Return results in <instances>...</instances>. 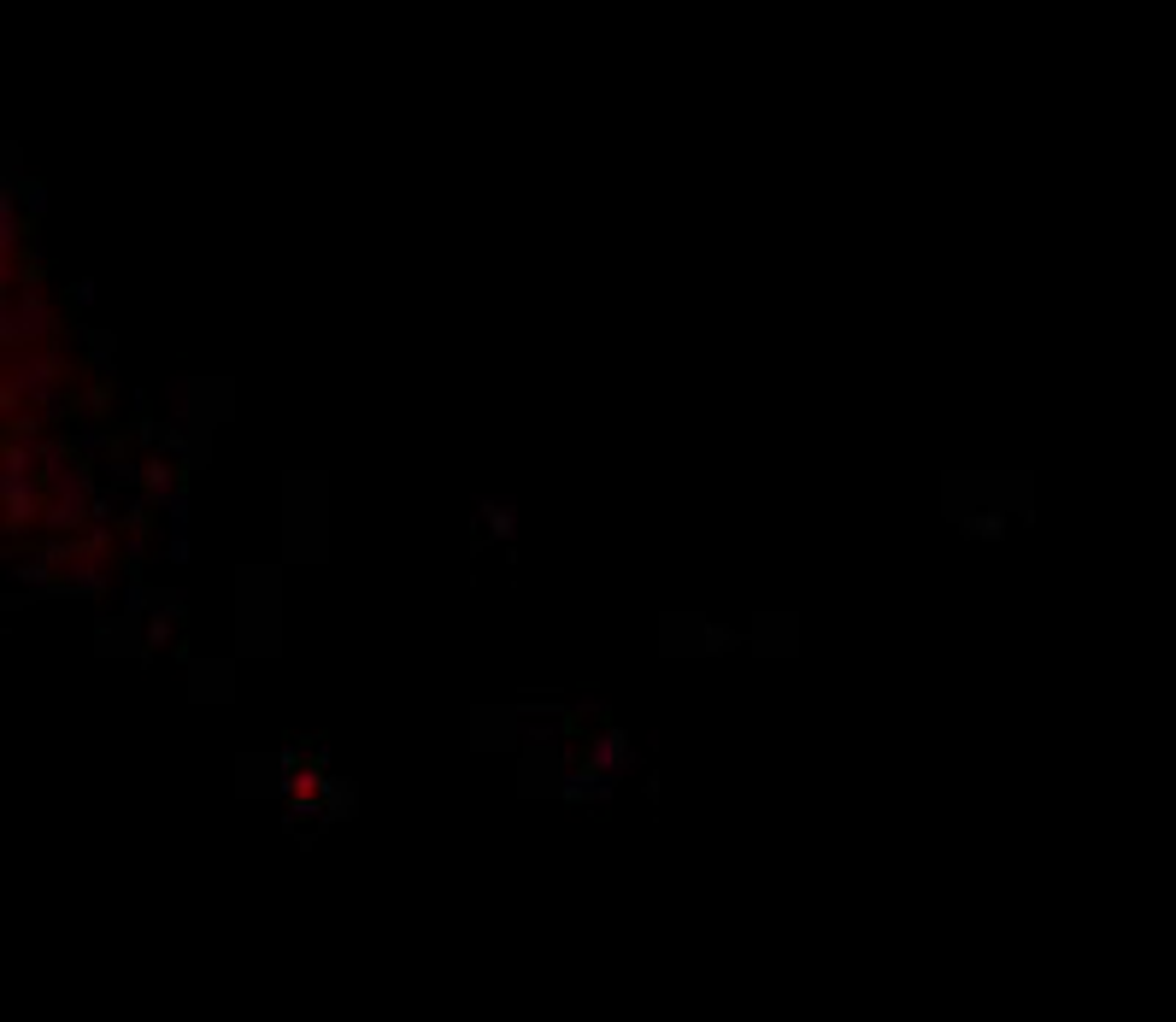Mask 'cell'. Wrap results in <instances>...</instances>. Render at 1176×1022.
I'll return each instance as SVG.
<instances>
[]
</instances>
